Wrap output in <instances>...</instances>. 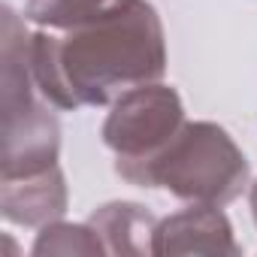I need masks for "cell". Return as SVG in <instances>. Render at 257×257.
<instances>
[{
    "instance_id": "2",
    "label": "cell",
    "mask_w": 257,
    "mask_h": 257,
    "mask_svg": "<svg viewBox=\"0 0 257 257\" xmlns=\"http://www.w3.org/2000/svg\"><path fill=\"white\" fill-rule=\"evenodd\" d=\"M4 43H0V137H4V158H0V179L31 176L58 167L61 155V124L52 103L40 94L31 73V34L13 7L4 4Z\"/></svg>"
},
{
    "instance_id": "6",
    "label": "cell",
    "mask_w": 257,
    "mask_h": 257,
    "mask_svg": "<svg viewBox=\"0 0 257 257\" xmlns=\"http://www.w3.org/2000/svg\"><path fill=\"white\" fill-rule=\"evenodd\" d=\"M67 182L61 164L43 173L0 179V215L10 224L22 227H46L61 221L67 212Z\"/></svg>"
},
{
    "instance_id": "7",
    "label": "cell",
    "mask_w": 257,
    "mask_h": 257,
    "mask_svg": "<svg viewBox=\"0 0 257 257\" xmlns=\"http://www.w3.org/2000/svg\"><path fill=\"white\" fill-rule=\"evenodd\" d=\"M88 224L97 230L106 254H152V236L158 227V218L131 200H115L100 206Z\"/></svg>"
},
{
    "instance_id": "3",
    "label": "cell",
    "mask_w": 257,
    "mask_h": 257,
    "mask_svg": "<svg viewBox=\"0 0 257 257\" xmlns=\"http://www.w3.org/2000/svg\"><path fill=\"white\" fill-rule=\"evenodd\" d=\"M251 167L233 137L215 121H185L152 161L143 188H164L185 203L227 206L248 188Z\"/></svg>"
},
{
    "instance_id": "5",
    "label": "cell",
    "mask_w": 257,
    "mask_h": 257,
    "mask_svg": "<svg viewBox=\"0 0 257 257\" xmlns=\"http://www.w3.org/2000/svg\"><path fill=\"white\" fill-rule=\"evenodd\" d=\"M152 254H158V257H176V254L239 257L242 248H239V242L233 236V224L221 212V206L191 203V209H182V212L158 221L155 236H152Z\"/></svg>"
},
{
    "instance_id": "8",
    "label": "cell",
    "mask_w": 257,
    "mask_h": 257,
    "mask_svg": "<svg viewBox=\"0 0 257 257\" xmlns=\"http://www.w3.org/2000/svg\"><path fill=\"white\" fill-rule=\"evenodd\" d=\"M121 4L124 0H28L25 22H34L49 31H73L97 22Z\"/></svg>"
},
{
    "instance_id": "4",
    "label": "cell",
    "mask_w": 257,
    "mask_h": 257,
    "mask_svg": "<svg viewBox=\"0 0 257 257\" xmlns=\"http://www.w3.org/2000/svg\"><path fill=\"white\" fill-rule=\"evenodd\" d=\"M182 124L185 106L173 85L152 82L124 91L103 121V143L115 155V173L143 188L152 161L170 146Z\"/></svg>"
},
{
    "instance_id": "1",
    "label": "cell",
    "mask_w": 257,
    "mask_h": 257,
    "mask_svg": "<svg viewBox=\"0 0 257 257\" xmlns=\"http://www.w3.org/2000/svg\"><path fill=\"white\" fill-rule=\"evenodd\" d=\"M28 58L34 82L52 106H112L124 91L164 79V22L149 0H124L61 37L31 34Z\"/></svg>"
},
{
    "instance_id": "9",
    "label": "cell",
    "mask_w": 257,
    "mask_h": 257,
    "mask_svg": "<svg viewBox=\"0 0 257 257\" xmlns=\"http://www.w3.org/2000/svg\"><path fill=\"white\" fill-rule=\"evenodd\" d=\"M34 257H46V254H85V257H97V254H106L97 230L91 224H67V221H52L40 230L34 248H31Z\"/></svg>"
},
{
    "instance_id": "10",
    "label": "cell",
    "mask_w": 257,
    "mask_h": 257,
    "mask_svg": "<svg viewBox=\"0 0 257 257\" xmlns=\"http://www.w3.org/2000/svg\"><path fill=\"white\" fill-rule=\"evenodd\" d=\"M248 200H251V215H254V224H257V182L251 185V194H248Z\"/></svg>"
}]
</instances>
